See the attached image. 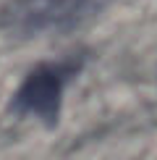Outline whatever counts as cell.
<instances>
[{"label":"cell","instance_id":"6da1fadb","mask_svg":"<svg viewBox=\"0 0 157 160\" xmlns=\"http://www.w3.org/2000/svg\"><path fill=\"white\" fill-rule=\"evenodd\" d=\"M110 0H11L0 11V24L18 37L60 34L97 16Z\"/></svg>","mask_w":157,"mask_h":160},{"label":"cell","instance_id":"7a4b0ae2","mask_svg":"<svg viewBox=\"0 0 157 160\" xmlns=\"http://www.w3.org/2000/svg\"><path fill=\"white\" fill-rule=\"evenodd\" d=\"M81 68H84L81 52L74 58H63V61L42 63L37 68H31L21 82V87L16 89V95H13V102H11L13 113L34 116L39 121L55 123L58 113H60L65 87L78 76Z\"/></svg>","mask_w":157,"mask_h":160}]
</instances>
